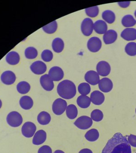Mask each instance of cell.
Instances as JSON below:
<instances>
[{
  "mask_svg": "<svg viewBox=\"0 0 136 153\" xmlns=\"http://www.w3.org/2000/svg\"><path fill=\"white\" fill-rule=\"evenodd\" d=\"M102 153H132L127 136H124L120 132L115 134L108 141Z\"/></svg>",
  "mask_w": 136,
  "mask_h": 153,
  "instance_id": "obj_1",
  "label": "cell"
},
{
  "mask_svg": "<svg viewBox=\"0 0 136 153\" xmlns=\"http://www.w3.org/2000/svg\"><path fill=\"white\" fill-rule=\"evenodd\" d=\"M57 92L61 97L70 100L74 97L76 95V87L72 81L65 80L57 85Z\"/></svg>",
  "mask_w": 136,
  "mask_h": 153,
  "instance_id": "obj_2",
  "label": "cell"
},
{
  "mask_svg": "<svg viewBox=\"0 0 136 153\" xmlns=\"http://www.w3.org/2000/svg\"><path fill=\"white\" fill-rule=\"evenodd\" d=\"M7 121L11 127H18L22 124L23 119L22 115L16 111L9 113L7 117Z\"/></svg>",
  "mask_w": 136,
  "mask_h": 153,
  "instance_id": "obj_3",
  "label": "cell"
},
{
  "mask_svg": "<svg viewBox=\"0 0 136 153\" xmlns=\"http://www.w3.org/2000/svg\"><path fill=\"white\" fill-rule=\"evenodd\" d=\"M67 106V103L65 100L62 98H57L53 103V112L57 115H62L66 110Z\"/></svg>",
  "mask_w": 136,
  "mask_h": 153,
  "instance_id": "obj_4",
  "label": "cell"
},
{
  "mask_svg": "<svg viewBox=\"0 0 136 153\" xmlns=\"http://www.w3.org/2000/svg\"><path fill=\"white\" fill-rule=\"evenodd\" d=\"M74 124L79 129L86 130L91 127L93 120L87 116H81L76 120Z\"/></svg>",
  "mask_w": 136,
  "mask_h": 153,
  "instance_id": "obj_5",
  "label": "cell"
},
{
  "mask_svg": "<svg viewBox=\"0 0 136 153\" xmlns=\"http://www.w3.org/2000/svg\"><path fill=\"white\" fill-rule=\"evenodd\" d=\"M36 131V126L33 122H26L22 127V134L26 138L32 137L34 135Z\"/></svg>",
  "mask_w": 136,
  "mask_h": 153,
  "instance_id": "obj_6",
  "label": "cell"
},
{
  "mask_svg": "<svg viewBox=\"0 0 136 153\" xmlns=\"http://www.w3.org/2000/svg\"><path fill=\"white\" fill-rule=\"evenodd\" d=\"M94 29V23L90 18H85L82 22L81 30L82 33L85 36H89L93 33Z\"/></svg>",
  "mask_w": 136,
  "mask_h": 153,
  "instance_id": "obj_7",
  "label": "cell"
},
{
  "mask_svg": "<svg viewBox=\"0 0 136 153\" xmlns=\"http://www.w3.org/2000/svg\"><path fill=\"white\" fill-rule=\"evenodd\" d=\"M30 68L32 72L37 75L44 74L47 70L46 65L45 64V63L41 61H37L33 63Z\"/></svg>",
  "mask_w": 136,
  "mask_h": 153,
  "instance_id": "obj_8",
  "label": "cell"
},
{
  "mask_svg": "<svg viewBox=\"0 0 136 153\" xmlns=\"http://www.w3.org/2000/svg\"><path fill=\"white\" fill-rule=\"evenodd\" d=\"M48 76H50L53 81H60L64 76V72L60 67L55 66L51 68L49 70Z\"/></svg>",
  "mask_w": 136,
  "mask_h": 153,
  "instance_id": "obj_9",
  "label": "cell"
},
{
  "mask_svg": "<svg viewBox=\"0 0 136 153\" xmlns=\"http://www.w3.org/2000/svg\"><path fill=\"white\" fill-rule=\"evenodd\" d=\"M102 47V42L97 37H93L90 38L87 43V48L89 51L95 53L100 50Z\"/></svg>",
  "mask_w": 136,
  "mask_h": 153,
  "instance_id": "obj_10",
  "label": "cell"
},
{
  "mask_svg": "<svg viewBox=\"0 0 136 153\" xmlns=\"http://www.w3.org/2000/svg\"><path fill=\"white\" fill-rule=\"evenodd\" d=\"M97 72L101 76H106L110 74L111 67L109 63L106 61H100L96 66Z\"/></svg>",
  "mask_w": 136,
  "mask_h": 153,
  "instance_id": "obj_11",
  "label": "cell"
},
{
  "mask_svg": "<svg viewBox=\"0 0 136 153\" xmlns=\"http://www.w3.org/2000/svg\"><path fill=\"white\" fill-rule=\"evenodd\" d=\"M40 83L42 87L45 91H52L54 87V84L52 79H51L48 74H44L40 78Z\"/></svg>",
  "mask_w": 136,
  "mask_h": 153,
  "instance_id": "obj_12",
  "label": "cell"
},
{
  "mask_svg": "<svg viewBox=\"0 0 136 153\" xmlns=\"http://www.w3.org/2000/svg\"><path fill=\"white\" fill-rule=\"evenodd\" d=\"M1 80L5 85H11L13 84L16 81V74L11 71H5L1 74Z\"/></svg>",
  "mask_w": 136,
  "mask_h": 153,
  "instance_id": "obj_13",
  "label": "cell"
},
{
  "mask_svg": "<svg viewBox=\"0 0 136 153\" xmlns=\"http://www.w3.org/2000/svg\"><path fill=\"white\" fill-rule=\"evenodd\" d=\"M85 79L88 84L91 85H96L100 81V76L97 72L93 70L88 71L85 75Z\"/></svg>",
  "mask_w": 136,
  "mask_h": 153,
  "instance_id": "obj_14",
  "label": "cell"
},
{
  "mask_svg": "<svg viewBox=\"0 0 136 153\" xmlns=\"http://www.w3.org/2000/svg\"><path fill=\"white\" fill-rule=\"evenodd\" d=\"M98 87L100 91L104 93H109L113 88L112 81L108 78H102L98 82Z\"/></svg>",
  "mask_w": 136,
  "mask_h": 153,
  "instance_id": "obj_15",
  "label": "cell"
},
{
  "mask_svg": "<svg viewBox=\"0 0 136 153\" xmlns=\"http://www.w3.org/2000/svg\"><path fill=\"white\" fill-rule=\"evenodd\" d=\"M91 100L94 104L100 105L103 104L105 100V96L100 91H94L91 95Z\"/></svg>",
  "mask_w": 136,
  "mask_h": 153,
  "instance_id": "obj_16",
  "label": "cell"
},
{
  "mask_svg": "<svg viewBox=\"0 0 136 153\" xmlns=\"http://www.w3.org/2000/svg\"><path fill=\"white\" fill-rule=\"evenodd\" d=\"M121 37L126 41H132L136 40V29L132 28L125 29L121 33Z\"/></svg>",
  "mask_w": 136,
  "mask_h": 153,
  "instance_id": "obj_17",
  "label": "cell"
},
{
  "mask_svg": "<svg viewBox=\"0 0 136 153\" xmlns=\"http://www.w3.org/2000/svg\"><path fill=\"white\" fill-rule=\"evenodd\" d=\"M46 139V133L43 130H38L35 134L33 139V143L35 145H39L44 143Z\"/></svg>",
  "mask_w": 136,
  "mask_h": 153,
  "instance_id": "obj_18",
  "label": "cell"
},
{
  "mask_svg": "<svg viewBox=\"0 0 136 153\" xmlns=\"http://www.w3.org/2000/svg\"><path fill=\"white\" fill-rule=\"evenodd\" d=\"M117 37V33L114 30H109L104 33L103 41L105 44H111L114 43Z\"/></svg>",
  "mask_w": 136,
  "mask_h": 153,
  "instance_id": "obj_19",
  "label": "cell"
},
{
  "mask_svg": "<svg viewBox=\"0 0 136 153\" xmlns=\"http://www.w3.org/2000/svg\"><path fill=\"white\" fill-rule=\"evenodd\" d=\"M94 29L98 34H104L108 30V25L105 22L99 20L94 24Z\"/></svg>",
  "mask_w": 136,
  "mask_h": 153,
  "instance_id": "obj_20",
  "label": "cell"
},
{
  "mask_svg": "<svg viewBox=\"0 0 136 153\" xmlns=\"http://www.w3.org/2000/svg\"><path fill=\"white\" fill-rule=\"evenodd\" d=\"M6 61L10 65H16L19 63L20 61V56L18 53L15 51H12L7 53L5 57Z\"/></svg>",
  "mask_w": 136,
  "mask_h": 153,
  "instance_id": "obj_21",
  "label": "cell"
},
{
  "mask_svg": "<svg viewBox=\"0 0 136 153\" xmlns=\"http://www.w3.org/2000/svg\"><path fill=\"white\" fill-rule=\"evenodd\" d=\"M19 104L22 108L24 110H30L33 106V100L28 96H24L19 100Z\"/></svg>",
  "mask_w": 136,
  "mask_h": 153,
  "instance_id": "obj_22",
  "label": "cell"
},
{
  "mask_svg": "<svg viewBox=\"0 0 136 153\" xmlns=\"http://www.w3.org/2000/svg\"><path fill=\"white\" fill-rule=\"evenodd\" d=\"M52 46L53 50L55 52L59 53L62 52V51L63 50L65 43L61 38H56L53 41Z\"/></svg>",
  "mask_w": 136,
  "mask_h": 153,
  "instance_id": "obj_23",
  "label": "cell"
},
{
  "mask_svg": "<svg viewBox=\"0 0 136 153\" xmlns=\"http://www.w3.org/2000/svg\"><path fill=\"white\" fill-rule=\"evenodd\" d=\"M77 103L80 108H88L91 105V98L87 96H80L77 100Z\"/></svg>",
  "mask_w": 136,
  "mask_h": 153,
  "instance_id": "obj_24",
  "label": "cell"
},
{
  "mask_svg": "<svg viewBox=\"0 0 136 153\" xmlns=\"http://www.w3.org/2000/svg\"><path fill=\"white\" fill-rule=\"evenodd\" d=\"M51 120V115L45 111L41 112L37 117L38 123L41 125H47Z\"/></svg>",
  "mask_w": 136,
  "mask_h": 153,
  "instance_id": "obj_25",
  "label": "cell"
},
{
  "mask_svg": "<svg viewBox=\"0 0 136 153\" xmlns=\"http://www.w3.org/2000/svg\"><path fill=\"white\" fill-rule=\"evenodd\" d=\"M67 117L71 120L74 119L78 115V109L74 104H70L66 108Z\"/></svg>",
  "mask_w": 136,
  "mask_h": 153,
  "instance_id": "obj_26",
  "label": "cell"
},
{
  "mask_svg": "<svg viewBox=\"0 0 136 153\" xmlns=\"http://www.w3.org/2000/svg\"><path fill=\"white\" fill-rule=\"evenodd\" d=\"M122 25L125 27H133L136 24V20L132 15H126L122 18Z\"/></svg>",
  "mask_w": 136,
  "mask_h": 153,
  "instance_id": "obj_27",
  "label": "cell"
},
{
  "mask_svg": "<svg viewBox=\"0 0 136 153\" xmlns=\"http://www.w3.org/2000/svg\"><path fill=\"white\" fill-rule=\"evenodd\" d=\"M17 89L19 93L26 94L30 91V85L26 81H21L17 85Z\"/></svg>",
  "mask_w": 136,
  "mask_h": 153,
  "instance_id": "obj_28",
  "label": "cell"
},
{
  "mask_svg": "<svg viewBox=\"0 0 136 153\" xmlns=\"http://www.w3.org/2000/svg\"><path fill=\"white\" fill-rule=\"evenodd\" d=\"M102 18L108 24H113L115 20L114 13L111 10H106L102 13Z\"/></svg>",
  "mask_w": 136,
  "mask_h": 153,
  "instance_id": "obj_29",
  "label": "cell"
},
{
  "mask_svg": "<svg viewBox=\"0 0 136 153\" xmlns=\"http://www.w3.org/2000/svg\"><path fill=\"white\" fill-rule=\"evenodd\" d=\"M99 132L97 129H92L89 130L85 134V138L89 141H95L99 138Z\"/></svg>",
  "mask_w": 136,
  "mask_h": 153,
  "instance_id": "obj_30",
  "label": "cell"
},
{
  "mask_svg": "<svg viewBox=\"0 0 136 153\" xmlns=\"http://www.w3.org/2000/svg\"><path fill=\"white\" fill-rule=\"evenodd\" d=\"M42 29L45 33L48 34L54 33L57 29V22L55 20L52 22L45 26L43 27Z\"/></svg>",
  "mask_w": 136,
  "mask_h": 153,
  "instance_id": "obj_31",
  "label": "cell"
},
{
  "mask_svg": "<svg viewBox=\"0 0 136 153\" xmlns=\"http://www.w3.org/2000/svg\"><path fill=\"white\" fill-rule=\"evenodd\" d=\"M25 55L28 59H34L38 55V52L33 47H28L25 51Z\"/></svg>",
  "mask_w": 136,
  "mask_h": 153,
  "instance_id": "obj_32",
  "label": "cell"
},
{
  "mask_svg": "<svg viewBox=\"0 0 136 153\" xmlns=\"http://www.w3.org/2000/svg\"><path fill=\"white\" fill-rule=\"evenodd\" d=\"M78 91L81 95L86 96L91 92V86L89 84L86 82H83L78 86Z\"/></svg>",
  "mask_w": 136,
  "mask_h": 153,
  "instance_id": "obj_33",
  "label": "cell"
},
{
  "mask_svg": "<svg viewBox=\"0 0 136 153\" xmlns=\"http://www.w3.org/2000/svg\"><path fill=\"white\" fill-rule=\"evenodd\" d=\"M125 51L130 56L136 55V43L130 42L127 44L125 48Z\"/></svg>",
  "mask_w": 136,
  "mask_h": 153,
  "instance_id": "obj_34",
  "label": "cell"
},
{
  "mask_svg": "<svg viewBox=\"0 0 136 153\" xmlns=\"http://www.w3.org/2000/svg\"><path fill=\"white\" fill-rule=\"evenodd\" d=\"M91 119L96 122H99L103 119V113L100 110L96 109L91 113Z\"/></svg>",
  "mask_w": 136,
  "mask_h": 153,
  "instance_id": "obj_35",
  "label": "cell"
},
{
  "mask_svg": "<svg viewBox=\"0 0 136 153\" xmlns=\"http://www.w3.org/2000/svg\"><path fill=\"white\" fill-rule=\"evenodd\" d=\"M85 12L88 17L95 18L98 16L99 13V9L97 6L88 7L85 9Z\"/></svg>",
  "mask_w": 136,
  "mask_h": 153,
  "instance_id": "obj_36",
  "label": "cell"
},
{
  "mask_svg": "<svg viewBox=\"0 0 136 153\" xmlns=\"http://www.w3.org/2000/svg\"><path fill=\"white\" fill-rule=\"evenodd\" d=\"M41 57L44 61L46 62H50L53 59V54L52 51L50 50H45L42 53Z\"/></svg>",
  "mask_w": 136,
  "mask_h": 153,
  "instance_id": "obj_37",
  "label": "cell"
},
{
  "mask_svg": "<svg viewBox=\"0 0 136 153\" xmlns=\"http://www.w3.org/2000/svg\"><path fill=\"white\" fill-rule=\"evenodd\" d=\"M38 153H52V151L50 146L44 145L38 149Z\"/></svg>",
  "mask_w": 136,
  "mask_h": 153,
  "instance_id": "obj_38",
  "label": "cell"
},
{
  "mask_svg": "<svg viewBox=\"0 0 136 153\" xmlns=\"http://www.w3.org/2000/svg\"><path fill=\"white\" fill-rule=\"evenodd\" d=\"M128 140L130 146L136 147V136L134 134H130L128 136Z\"/></svg>",
  "mask_w": 136,
  "mask_h": 153,
  "instance_id": "obj_39",
  "label": "cell"
},
{
  "mask_svg": "<svg viewBox=\"0 0 136 153\" xmlns=\"http://www.w3.org/2000/svg\"><path fill=\"white\" fill-rule=\"evenodd\" d=\"M130 2H119L118 3V4L121 7H127L129 6L130 5Z\"/></svg>",
  "mask_w": 136,
  "mask_h": 153,
  "instance_id": "obj_40",
  "label": "cell"
},
{
  "mask_svg": "<svg viewBox=\"0 0 136 153\" xmlns=\"http://www.w3.org/2000/svg\"><path fill=\"white\" fill-rule=\"evenodd\" d=\"M79 153H93V152L89 149L85 148V149H81V151L79 152Z\"/></svg>",
  "mask_w": 136,
  "mask_h": 153,
  "instance_id": "obj_41",
  "label": "cell"
},
{
  "mask_svg": "<svg viewBox=\"0 0 136 153\" xmlns=\"http://www.w3.org/2000/svg\"><path fill=\"white\" fill-rule=\"evenodd\" d=\"M54 153H65L63 151H61V150H56L55 151Z\"/></svg>",
  "mask_w": 136,
  "mask_h": 153,
  "instance_id": "obj_42",
  "label": "cell"
},
{
  "mask_svg": "<svg viewBox=\"0 0 136 153\" xmlns=\"http://www.w3.org/2000/svg\"><path fill=\"white\" fill-rule=\"evenodd\" d=\"M2 101H1V100H0V108H1V107H2Z\"/></svg>",
  "mask_w": 136,
  "mask_h": 153,
  "instance_id": "obj_43",
  "label": "cell"
},
{
  "mask_svg": "<svg viewBox=\"0 0 136 153\" xmlns=\"http://www.w3.org/2000/svg\"><path fill=\"white\" fill-rule=\"evenodd\" d=\"M135 17L136 18V10L135 11Z\"/></svg>",
  "mask_w": 136,
  "mask_h": 153,
  "instance_id": "obj_44",
  "label": "cell"
},
{
  "mask_svg": "<svg viewBox=\"0 0 136 153\" xmlns=\"http://www.w3.org/2000/svg\"></svg>",
  "mask_w": 136,
  "mask_h": 153,
  "instance_id": "obj_45",
  "label": "cell"
},
{
  "mask_svg": "<svg viewBox=\"0 0 136 153\" xmlns=\"http://www.w3.org/2000/svg\"></svg>",
  "mask_w": 136,
  "mask_h": 153,
  "instance_id": "obj_46",
  "label": "cell"
}]
</instances>
